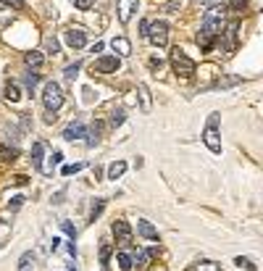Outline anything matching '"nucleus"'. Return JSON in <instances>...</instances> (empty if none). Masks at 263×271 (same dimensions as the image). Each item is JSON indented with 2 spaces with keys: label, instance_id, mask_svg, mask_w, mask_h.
<instances>
[{
  "label": "nucleus",
  "instance_id": "5701e85b",
  "mask_svg": "<svg viewBox=\"0 0 263 271\" xmlns=\"http://www.w3.org/2000/svg\"><path fill=\"white\" fill-rule=\"evenodd\" d=\"M137 92H140V100H142V111H150L153 103H150V92H147V87H145V85H140V87H137Z\"/></svg>",
  "mask_w": 263,
  "mask_h": 271
},
{
  "label": "nucleus",
  "instance_id": "ddd939ff",
  "mask_svg": "<svg viewBox=\"0 0 263 271\" xmlns=\"http://www.w3.org/2000/svg\"><path fill=\"white\" fill-rule=\"evenodd\" d=\"M156 255V250H137V255L132 258V266H137V269H145L147 263H150V258Z\"/></svg>",
  "mask_w": 263,
  "mask_h": 271
},
{
  "label": "nucleus",
  "instance_id": "aec40b11",
  "mask_svg": "<svg viewBox=\"0 0 263 271\" xmlns=\"http://www.w3.org/2000/svg\"><path fill=\"white\" fill-rule=\"evenodd\" d=\"M116 263H119V271H132V255L129 253H119Z\"/></svg>",
  "mask_w": 263,
  "mask_h": 271
},
{
  "label": "nucleus",
  "instance_id": "bb28decb",
  "mask_svg": "<svg viewBox=\"0 0 263 271\" xmlns=\"http://www.w3.org/2000/svg\"><path fill=\"white\" fill-rule=\"evenodd\" d=\"M79 69H82V63L76 61V63H71V66H66L63 69V74H66V79H74L76 74H79Z\"/></svg>",
  "mask_w": 263,
  "mask_h": 271
},
{
  "label": "nucleus",
  "instance_id": "2f4dec72",
  "mask_svg": "<svg viewBox=\"0 0 263 271\" xmlns=\"http://www.w3.org/2000/svg\"><path fill=\"white\" fill-rule=\"evenodd\" d=\"M61 229H63V232H66V235H69V237H71V240H74V237H76V229H74V224H71V221H61Z\"/></svg>",
  "mask_w": 263,
  "mask_h": 271
},
{
  "label": "nucleus",
  "instance_id": "6ab92c4d",
  "mask_svg": "<svg viewBox=\"0 0 263 271\" xmlns=\"http://www.w3.org/2000/svg\"><path fill=\"white\" fill-rule=\"evenodd\" d=\"M32 266H35V253L27 250V253L21 255V261H18V271H29Z\"/></svg>",
  "mask_w": 263,
  "mask_h": 271
},
{
  "label": "nucleus",
  "instance_id": "9d476101",
  "mask_svg": "<svg viewBox=\"0 0 263 271\" xmlns=\"http://www.w3.org/2000/svg\"><path fill=\"white\" fill-rule=\"evenodd\" d=\"M85 134H87V126L82 124V121H71V124L63 129V140H69V143H74V140L85 137Z\"/></svg>",
  "mask_w": 263,
  "mask_h": 271
},
{
  "label": "nucleus",
  "instance_id": "72a5a7b5",
  "mask_svg": "<svg viewBox=\"0 0 263 271\" xmlns=\"http://www.w3.org/2000/svg\"><path fill=\"white\" fill-rule=\"evenodd\" d=\"M245 5H247V0H232L229 8H232V11H245Z\"/></svg>",
  "mask_w": 263,
  "mask_h": 271
},
{
  "label": "nucleus",
  "instance_id": "dca6fc26",
  "mask_svg": "<svg viewBox=\"0 0 263 271\" xmlns=\"http://www.w3.org/2000/svg\"><path fill=\"white\" fill-rule=\"evenodd\" d=\"M42 156H45V143H35L32 145V163L40 169L42 166Z\"/></svg>",
  "mask_w": 263,
  "mask_h": 271
},
{
  "label": "nucleus",
  "instance_id": "412c9836",
  "mask_svg": "<svg viewBox=\"0 0 263 271\" xmlns=\"http://www.w3.org/2000/svg\"><path fill=\"white\" fill-rule=\"evenodd\" d=\"M192 271H221V266H219V263H213V261H200V263L192 266Z\"/></svg>",
  "mask_w": 263,
  "mask_h": 271
},
{
  "label": "nucleus",
  "instance_id": "f3484780",
  "mask_svg": "<svg viewBox=\"0 0 263 271\" xmlns=\"http://www.w3.org/2000/svg\"><path fill=\"white\" fill-rule=\"evenodd\" d=\"M124 171H126V163H124V161H116V163L108 166V179H119Z\"/></svg>",
  "mask_w": 263,
  "mask_h": 271
},
{
  "label": "nucleus",
  "instance_id": "4c0bfd02",
  "mask_svg": "<svg viewBox=\"0 0 263 271\" xmlns=\"http://www.w3.org/2000/svg\"><path fill=\"white\" fill-rule=\"evenodd\" d=\"M147 27H150V21H142V24H140V35H142V37L147 35Z\"/></svg>",
  "mask_w": 263,
  "mask_h": 271
},
{
  "label": "nucleus",
  "instance_id": "473e14b6",
  "mask_svg": "<svg viewBox=\"0 0 263 271\" xmlns=\"http://www.w3.org/2000/svg\"><path fill=\"white\" fill-rule=\"evenodd\" d=\"M48 50H50V53H53V55H58V40H55V37H48Z\"/></svg>",
  "mask_w": 263,
  "mask_h": 271
},
{
  "label": "nucleus",
  "instance_id": "f704fd0d",
  "mask_svg": "<svg viewBox=\"0 0 263 271\" xmlns=\"http://www.w3.org/2000/svg\"><path fill=\"white\" fill-rule=\"evenodd\" d=\"M21 203H24V198H21V195H16V198L8 203V208H14V211H16V208H21Z\"/></svg>",
  "mask_w": 263,
  "mask_h": 271
},
{
  "label": "nucleus",
  "instance_id": "20e7f679",
  "mask_svg": "<svg viewBox=\"0 0 263 271\" xmlns=\"http://www.w3.org/2000/svg\"><path fill=\"white\" fill-rule=\"evenodd\" d=\"M203 140L208 145L210 153H221V140H219V113H210L208 119V126L203 132Z\"/></svg>",
  "mask_w": 263,
  "mask_h": 271
},
{
  "label": "nucleus",
  "instance_id": "c9c22d12",
  "mask_svg": "<svg viewBox=\"0 0 263 271\" xmlns=\"http://www.w3.org/2000/svg\"><path fill=\"white\" fill-rule=\"evenodd\" d=\"M234 263H237V266H245V269H255V263H250L247 258H237Z\"/></svg>",
  "mask_w": 263,
  "mask_h": 271
},
{
  "label": "nucleus",
  "instance_id": "c85d7f7f",
  "mask_svg": "<svg viewBox=\"0 0 263 271\" xmlns=\"http://www.w3.org/2000/svg\"><path fill=\"white\" fill-rule=\"evenodd\" d=\"M74 3V8H79V11H89L95 5V0H71Z\"/></svg>",
  "mask_w": 263,
  "mask_h": 271
},
{
  "label": "nucleus",
  "instance_id": "f8f14e48",
  "mask_svg": "<svg viewBox=\"0 0 263 271\" xmlns=\"http://www.w3.org/2000/svg\"><path fill=\"white\" fill-rule=\"evenodd\" d=\"M137 232L145 237V240H153V242H158V229L153 227L150 221H145V218H142V221H137Z\"/></svg>",
  "mask_w": 263,
  "mask_h": 271
},
{
  "label": "nucleus",
  "instance_id": "f257e3e1",
  "mask_svg": "<svg viewBox=\"0 0 263 271\" xmlns=\"http://www.w3.org/2000/svg\"><path fill=\"white\" fill-rule=\"evenodd\" d=\"M219 35H221V14H219V8H210L208 14H205V21H203L200 32H197V45H200V50L208 53Z\"/></svg>",
  "mask_w": 263,
  "mask_h": 271
},
{
  "label": "nucleus",
  "instance_id": "0eeeda50",
  "mask_svg": "<svg viewBox=\"0 0 263 271\" xmlns=\"http://www.w3.org/2000/svg\"><path fill=\"white\" fill-rule=\"evenodd\" d=\"M119 69V58L116 55H103L95 61V66H92V72H98V74H113Z\"/></svg>",
  "mask_w": 263,
  "mask_h": 271
},
{
  "label": "nucleus",
  "instance_id": "6e6552de",
  "mask_svg": "<svg viewBox=\"0 0 263 271\" xmlns=\"http://www.w3.org/2000/svg\"><path fill=\"white\" fill-rule=\"evenodd\" d=\"M113 235H116V242H121V245L132 242V227L124 221V218H116V221H113Z\"/></svg>",
  "mask_w": 263,
  "mask_h": 271
},
{
  "label": "nucleus",
  "instance_id": "1a4fd4ad",
  "mask_svg": "<svg viewBox=\"0 0 263 271\" xmlns=\"http://www.w3.org/2000/svg\"><path fill=\"white\" fill-rule=\"evenodd\" d=\"M137 5H140V0H119V3H116V8H119V21H121V24H129V18H132L134 11H137Z\"/></svg>",
  "mask_w": 263,
  "mask_h": 271
},
{
  "label": "nucleus",
  "instance_id": "b1692460",
  "mask_svg": "<svg viewBox=\"0 0 263 271\" xmlns=\"http://www.w3.org/2000/svg\"><path fill=\"white\" fill-rule=\"evenodd\" d=\"M103 208H105V200H95V203H92V211H89V221H98L100 214H103Z\"/></svg>",
  "mask_w": 263,
  "mask_h": 271
},
{
  "label": "nucleus",
  "instance_id": "a878e982",
  "mask_svg": "<svg viewBox=\"0 0 263 271\" xmlns=\"http://www.w3.org/2000/svg\"><path fill=\"white\" fill-rule=\"evenodd\" d=\"M16 156H18V150H16V147L11 150V147H3V145H0V158H3V161H14Z\"/></svg>",
  "mask_w": 263,
  "mask_h": 271
},
{
  "label": "nucleus",
  "instance_id": "4468645a",
  "mask_svg": "<svg viewBox=\"0 0 263 271\" xmlns=\"http://www.w3.org/2000/svg\"><path fill=\"white\" fill-rule=\"evenodd\" d=\"M42 61H45V58H42L40 50H29V53L24 55V63H27L29 69H40V66H42Z\"/></svg>",
  "mask_w": 263,
  "mask_h": 271
},
{
  "label": "nucleus",
  "instance_id": "4be33fe9",
  "mask_svg": "<svg viewBox=\"0 0 263 271\" xmlns=\"http://www.w3.org/2000/svg\"><path fill=\"white\" fill-rule=\"evenodd\" d=\"M5 98H8L11 103H16L18 98H21V95H18V85H16V82H8V85H5Z\"/></svg>",
  "mask_w": 263,
  "mask_h": 271
},
{
  "label": "nucleus",
  "instance_id": "393cba45",
  "mask_svg": "<svg viewBox=\"0 0 263 271\" xmlns=\"http://www.w3.org/2000/svg\"><path fill=\"white\" fill-rule=\"evenodd\" d=\"M24 85H27L29 90H35L37 85H40V74H35V72H27V74H24Z\"/></svg>",
  "mask_w": 263,
  "mask_h": 271
},
{
  "label": "nucleus",
  "instance_id": "c756f323",
  "mask_svg": "<svg viewBox=\"0 0 263 271\" xmlns=\"http://www.w3.org/2000/svg\"><path fill=\"white\" fill-rule=\"evenodd\" d=\"M85 169V163H74V166H63V177H71V174L82 171Z\"/></svg>",
  "mask_w": 263,
  "mask_h": 271
},
{
  "label": "nucleus",
  "instance_id": "cd10ccee",
  "mask_svg": "<svg viewBox=\"0 0 263 271\" xmlns=\"http://www.w3.org/2000/svg\"><path fill=\"white\" fill-rule=\"evenodd\" d=\"M124 116H126V113L121 111V108H119V111H113V113H111V124H113V126H121V124H124Z\"/></svg>",
  "mask_w": 263,
  "mask_h": 271
},
{
  "label": "nucleus",
  "instance_id": "9b49d317",
  "mask_svg": "<svg viewBox=\"0 0 263 271\" xmlns=\"http://www.w3.org/2000/svg\"><path fill=\"white\" fill-rule=\"evenodd\" d=\"M237 32H240V21H229L227 24V32H224V35H227V50H234L237 48Z\"/></svg>",
  "mask_w": 263,
  "mask_h": 271
},
{
  "label": "nucleus",
  "instance_id": "2eb2a0df",
  "mask_svg": "<svg viewBox=\"0 0 263 271\" xmlns=\"http://www.w3.org/2000/svg\"><path fill=\"white\" fill-rule=\"evenodd\" d=\"M111 48L116 50L119 55H129V53H132V45H129V40H126V37H116V40L111 42Z\"/></svg>",
  "mask_w": 263,
  "mask_h": 271
},
{
  "label": "nucleus",
  "instance_id": "7c9ffc66",
  "mask_svg": "<svg viewBox=\"0 0 263 271\" xmlns=\"http://www.w3.org/2000/svg\"><path fill=\"white\" fill-rule=\"evenodd\" d=\"M0 3L11 5V8H14V11H24V5H27V3H24V0H0Z\"/></svg>",
  "mask_w": 263,
  "mask_h": 271
},
{
  "label": "nucleus",
  "instance_id": "7ed1b4c3",
  "mask_svg": "<svg viewBox=\"0 0 263 271\" xmlns=\"http://www.w3.org/2000/svg\"><path fill=\"white\" fill-rule=\"evenodd\" d=\"M171 66H174V72L179 76H184V79H190V76L195 74V61L184 55L182 48H174V50H171Z\"/></svg>",
  "mask_w": 263,
  "mask_h": 271
},
{
  "label": "nucleus",
  "instance_id": "f03ea898",
  "mask_svg": "<svg viewBox=\"0 0 263 271\" xmlns=\"http://www.w3.org/2000/svg\"><path fill=\"white\" fill-rule=\"evenodd\" d=\"M42 103H45V108H48V113H55L63 106V90H61L58 82H48V85H45Z\"/></svg>",
  "mask_w": 263,
  "mask_h": 271
},
{
  "label": "nucleus",
  "instance_id": "423d86ee",
  "mask_svg": "<svg viewBox=\"0 0 263 271\" xmlns=\"http://www.w3.org/2000/svg\"><path fill=\"white\" fill-rule=\"evenodd\" d=\"M63 40H66L69 48L79 50V48H85V45H87V32L79 29V27H71V29L63 32Z\"/></svg>",
  "mask_w": 263,
  "mask_h": 271
},
{
  "label": "nucleus",
  "instance_id": "39448f33",
  "mask_svg": "<svg viewBox=\"0 0 263 271\" xmlns=\"http://www.w3.org/2000/svg\"><path fill=\"white\" fill-rule=\"evenodd\" d=\"M145 37L156 45V48H166V42H169V24L166 21H153L150 27H147Z\"/></svg>",
  "mask_w": 263,
  "mask_h": 271
},
{
  "label": "nucleus",
  "instance_id": "a211bd4d",
  "mask_svg": "<svg viewBox=\"0 0 263 271\" xmlns=\"http://www.w3.org/2000/svg\"><path fill=\"white\" fill-rule=\"evenodd\" d=\"M111 253H113L111 242H103V245H100V263H103V271H108V258H111Z\"/></svg>",
  "mask_w": 263,
  "mask_h": 271
},
{
  "label": "nucleus",
  "instance_id": "e433bc0d",
  "mask_svg": "<svg viewBox=\"0 0 263 271\" xmlns=\"http://www.w3.org/2000/svg\"><path fill=\"white\" fill-rule=\"evenodd\" d=\"M14 182H16L18 187H24V184L29 182V179H27V177H21V174H18V177H14Z\"/></svg>",
  "mask_w": 263,
  "mask_h": 271
}]
</instances>
